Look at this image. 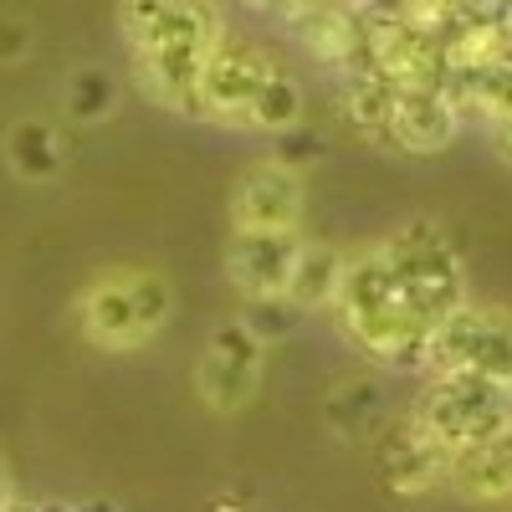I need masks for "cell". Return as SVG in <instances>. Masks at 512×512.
<instances>
[{
  "mask_svg": "<svg viewBox=\"0 0 512 512\" xmlns=\"http://www.w3.org/2000/svg\"><path fill=\"white\" fill-rule=\"evenodd\" d=\"M390 267L400 277V308L415 313L420 323H441L466 303V272L461 256L451 246V236L436 221H410L405 231H395L390 241H379Z\"/></svg>",
  "mask_w": 512,
  "mask_h": 512,
  "instance_id": "6da1fadb",
  "label": "cell"
},
{
  "mask_svg": "<svg viewBox=\"0 0 512 512\" xmlns=\"http://www.w3.org/2000/svg\"><path fill=\"white\" fill-rule=\"evenodd\" d=\"M415 415L451 446H482L502 431H512V384H497L477 369H446L425 384Z\"/></svg>",
  "mask_w": 512,
  "mask_h": 512,
  "instance_id": "7a4b0ae2",
  "label": "cell"
},
{
  "mask_svg": "<svg viewBox=\"0 0 512 512\" xmlns=\"http://www.w3.org/2000/svg\"><path fill=\"white\" fill-rule=\"evenodd\" d=\"M262 359H267V344L251 333L246 318H231L210 333V344L195 364V390L200 400L216 410V415H236L241 405H251L256 384H262Z\"/></svg>",
  "mask_w": 512,
  "mask_h": 512,
  "instance_id": "3957f363",
  "label": "cell"
},
{
  "mask_svg": "<svg viewBox=\"0 0 512 512\" xmlns=\"http://www.w3.org/2000/svg\"><path fill=\"white\" fill-rule=\"evenodd\" d=\"M451 446L425 425L420 415L410 420H395V425H384L379 441H374V472L379 482L390 487L395 497H425V492H436L446 487L451 477Z\"/></svg>",
  "mask_w": 512,
  "mask_h": 512,
  "instance_id": "277c9868",
  "label": "cell"
},
{
  "mask_svg": "<svg viewBox=\"0 0 512 512\" xmlns=\"http://www.w3.org/2000/svg\"><path fill=\"white\" fill-rule=\"evenodd\" d=\"M216 41H164V47L134 52L144 93L164 108H175L185 118H210L205 108V62Z\"/></svg>",
  "mask_w": 512,
  "mask_h": 512,
  "instance_id": "5b68a950",
  "label": "cell"
},
{
  "mask_svg": "<svg viewBox=\"0 0 512 512\" xmlns=\"http://www.w3.org/2000/svg\"><path fill=\"white\" fill-rule=\"evenodd\" d=\"M303 169H287L277 159L251 164L231 190V221L241 231H292L303 221Z\"/></svg>",
  "mask_w": 512,
  "mask_h": 512,
  "instance_id": "8992f818",
  "label": "cell"
},
{
  "mask_svg": "<svg viewBox=\"0 0 512 512\" xmlns=\"http://www.w3.org/2000/svg\"><path fill=\"white\" fill-rule=\"evenodd\" d=\"M303 236L292 231H231L226 241V277L241 297H277L292 282V267L303 256Z\"/></svg>",
  "mask_w": 512,
  "mask_h": 512,
  "instance_id": "52a82bcc",
  "label": "cell"
},
{
  "mask_svg": "<svg viewBox=\"0 0 512 512\" xmlns=\"http://www.w3.org/2000/svg\"><path fill=\"white\" fill-rule=\"evenodd\" d=\"M272 72H277V67H272V57H267L262 47L221 36L216 47H210V62H205V108H210V118L246 123L256 93L267 88Z\"/></svg>",
  "mask_w": 512,
  "mask_h": 512,
  "instance_id": "ba28073f",
  "label": "cell"
},
{
  "mask_svg": "<svg viewBox=\"0 0 512 512\" xmlns=\"http://www.w3.org/2000/svg\"><path fill=\"white\" fill-rule=\"evenodd\" d=\"M118 26L134 52L164 41H221V16L205 0H118Z\"/></svg>",
  "mask_w": 512,
  "mask_h": 512,
  "instance_id": "9c48e42d",
  "label": "cell"
},
{
  "mask_svg": "<svg viewBox=\"0 0 512 512\" xmlns=\"http://www.w3.org/2000/svg\"><path fill=\"white\" fill-rule=\"evenodd\" d=\"M395 308H400V277L390 267V256H384V246L349 256L344 282H338V297L328 308L338 318V328H344V338H354L359 328L379 323L384 313H395Z\"/></svg>",
  "mask_w": 512,
  "mask_h": 512,
  "instance_id": "30bf717a",
  "label": "cell"
},
{
  "mask_svg": "<svg viewBox=\"0 0 512 512\" xmlns=\"http://www.w3.org/2000/svg\"><path fill=\"white\" fill-rule=\"evenodd\" d=\"M77 318L82 333L98 349H139L149 344L144 318H139V297H134V272H103L88 292L77 297Z\"/></svg>",
  "mask_w": 512,
  "mask_h": 512,
  "instance_id": "8fae6325",
  "label": "cell"
},
{
  "mask_svg": "<svg viewBox=\"0 0 512 512\" xmlns=\"http://www.w3.org/2000/svg\"><path fill=\"white\" fill-rule=\"evenodd\" d=\"M456 123H461V113L446 103L441 88H431V82H400L395 123H390V144H395V149L441 154V149L456 139Z\"/></svg>",
  "mask_w": 512,
  "mask_h": 512,
  "instance_id": "7c38bea8",
  "label": "cell"
},
{
  "mask_svg": "<svg viewBox=\"0 0 512 512\" xmlns=\"http://www.w3.org/2000/svg\"><path fill=\"white\" fill-rule=\"evenodd\" d=\"M446 487L461 502H477V507H497L512 502V431L482 441V446H466L451 456V477Z\"/></svg>",
  "mask_w": 512,
  "mask_h": 512,
  "instance_id": "4fadbf2b",
  "label": "cell"
},
{
  "mask_svg": "<svg viewBox=\"0 0 512 512\" xmlns=\"http://www.w3.org/2000/svg\"><path fill=\"white\" fill-rule=\"evenodd\" d=\"M395 98H400V82L384 77L374 62L369 67H354L349 82H344V98H338V113H344L359 134L390 144V123H395Z\"/></svg>",
  "mask_w": 512,
  "mask_h": 512,
  "instance_id": "5bb4252c",
  "label": "cell"
},
{
  "mask_svg": "<svg viewBox=\"0 0 512 512\" xmlns=\"http://www.w3.org/2000/svg\"><path fill=\"white\" fill-rule=\"evenodd\" d=\"M344 267H349V256L338 251V246H323V241H308L303 256H297V267H292V282H287V297L303 313H318V308H333V297H338V282H344Z\"/></svg>",
  "mask_w": 512,
  "mask_h": 512,
  "instance_id": "9a60e30c",
  "label": "cell"
},
{
  "mask_svg": "<svg viewBox=\"0 0 512 512\" xmlns=\"http://www.w3.org/2000/svg\"><path fill=\"white\" fill-rule=\"evenodd\" d=\"M6 159L21 180L31 185H47L62 175V139H57V128L52 123H41V118H21L11 123V134H6Z\"/></svg>",
  "mask_w": 512,
  "mask_h": 512,
  "instance_id": "2e32d148",
  "label": "cell"
},
{
  "mask_svg": "<svg viewBox=\"0 0 512 512\" xmlns=\"http://www.w3.org/2000/svg\"><path fill=\"white\" fill-rule=\"evenodd\" d=\"M466 369H477V374H487L497 384H512V313L507 308H482Z\"/></svg>",
  "mask_w": 512,
  "mask_h": 512,
  "instance_id": "e0dca14e",
  "label": "cell"
},
{
  "mask_svg": "<svg viewBox=\"0 0 512 512\" xmlns=\"http://www.w3.org/2000/svg\"><path fill=\"white\" fill-rule=\"evenodd\" d=\"M379 410H384V390L374 379H349V384H338V390L328 395V425L338 436H349V441H359L369 431Z\"/></svg>",
  "mask_w": 512,
  "mask_h": 512,
  "instance_id": "ac0fdd59",
  "label": "cell"
},
{
  "mask_svg": "<svg viewBox=\"0 0 512 512\" xmlns=\"http://www.w3.org/2000/svg\"><path fill=\"white\" fill-rule=\"evenodd\" d=\"M246 123H251V128H262V134H282V128L303 123V82L287 77V72H272V77H267V88L256 93Z\"/></svg>",
  "mask_w": 512,
  "mask_h": 512,
  "instance_id": "d6986e66",
  "label": "cell"
},
{
  "mask_svg": "<svg viewBox=\"0 0 512 512\" xmlns=\"http://www.w3.org/2000/svg\"><path fill=\"white\" fill-rule=\"evenodd\" d=\"M118 108V82L103 67H77L67 77V113L77 123H103Z\"/></svg>",
  "mask_w": 512,
  "mask_h": 512,
  "instance_id": "ffe728a7",
  "label": "cell"
},
{
  "mask_svg": "<svg viewBox=\"0 0 512 512\" xmlns=\"http://www.w3.org/2000/svg\"><path fill=\"white\" fill-rule=\"evenodd\" d=\"M297 318H303V308H297L287 292H277V297H251V308H246V323H251V333L262 338V344H277L282 333H292Z\"/></svg>",
  "mask_w": 512,
  "mask_h": 512,
  "instance_id": "44dd1931",
  "label": "cell"
},
{
  "mask_svg": "<svg viewBox=\"0 0 512 512\" xmlns=\"http://www.w3.org/2000/svg\"><path fill=\"white\" fill-rule=\"evenodd\" d=\"M134 297H139L144 333L154 338L169 323V313H175V287H169V277H159V272H134Z\"/></svg>",
  "mask_w": 512,
  "mask_h": 512,
  "instance_id": "7402d4cb",
  "label": "cell"
},
{
  "mask_svg": "<svg viewBox=\"0 0 512 512\" xmlns=\"http://www.w3.org/2000/svg\"><path fill=\"white\" fill-rule=\"evenodd\" d=\"M323 154H328V139L318 134V128H303V123L282 128L277 144H272V159L287 164V169H308V164H318Z\"/></svg>",
  "mask_w": 512,
  "mask_h": 512,
  "instance_id": "603a6c76",
  "label": "cell"
},
{
  "mask_svg": "<svg viewBox=\"0 0 512 512\" xmlns=\"http://www.w3.org/2000/svg\"><path fill=\"white\" fill-rule=\"evenodd\" d=\"M31 57V21L21 16H0V62H26Z\"/></svg>",
  "mask_w": 512,
  "mask_h": 512,
  "instance_id": "cb8c5ba5",
  "label": "cell"
},
{
  "mask_svg": "<svg viewBox=\"0 0 512 512\" xmlns=\"http://www.w3.org/2000/svg\"><path fill=\"white\" fill-rule=\"evenodd\" d=\"M492 149H497V154H502V159L512 164V113L492 123Z\"/></svg>",
  "mask_w": 512,
  "mask_h": 512,
  "instance_id": "d4e9b609",
  "label": "cell"
},
{
  "mask_svg": "<svg viewBox=\"0 0 512 512\" xmlns=\"http://www.w3.org/2000/svg\"><path fill=\"white\" fill-rule=\"evenodd\" d=\"M77 512H118L113 497H88V502H77Z\"/></svg>",
  "mask_w": 512,
  "mask_h": 512,
  "instance_id": "484cf974",
  "label": "cell"
},
{
  "mask_svg": "<svg viewBox=\"0 0 512 512\" xmlns=\"http://www.w3.org/2000/svg\"><path fill=\"white\" fill-rule=\"evenodd\" d=\"M11 502V466H6V456H0V507Z\"/></svg>",
  "mask_w": 512,
  "mask_h": 512,
  "instance_id": "4316f807",
  "label": "cell"
},
{
  "mask_svg": "<svg viewBox=\"0 0 512 512\" xmlns=\"http://www.w3.org/2000/svg\"><path fill=\"white\" fill-rule=\"evenodd\" d=\"M0 512H41V502H21V497H11V502L0 507Z\"/></svg>",
  "mask_w": 512,
  "mask_h": 512,
  "instance_id": "83f0119b",
  "label": "cell"
},
{
  "mask_svg": "<svg viewBox=\"0 0 512 512\" xmlns=\"http://www.w3.org/2000/svg\"><path fill=\"white\" fill-rule=\"evenodd\" d=\"M210 512H251V507H246V502H236V497H221V502L210 507Z\"/></svg>",
  "mask_w": 512,
  "mask_h": 512,
  "instance_id": "f1b7e54d",
  "label": "cell"
},
{
  "mask_svg": "<svg viewBox=\"0 0 512 512\" xmlns=\"http://www.w3.org/2000/svg\"><path fill=\"white\" fill-rule=\"evenodd\" d=\"M41 512H77L72 502H41Z\"/></svg>",
  "mask_w": 512,
  "mask_h": 512,
  "instance_id": "f546056e",
  "label": "cell"
},
{
  "mask_svg": "<svg viewBox=\"0 0 512 512\" xmlns=\"http://www.w3.org/2000/svg\"><path fill=\"white\" fill-rule=\"evenodd\" d=\"M502 31H507V41H512V11H507V16H502Z\"/></svg>",
  "mask_w": 512,
  "mask_h": 512,
  "instance_id": "4dcf8cb0",
  "label": "cell"
}]
</instances>
